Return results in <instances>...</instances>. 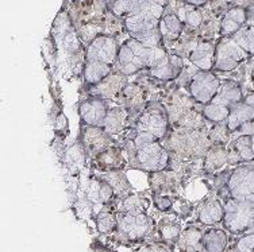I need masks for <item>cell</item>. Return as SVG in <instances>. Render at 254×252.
<instances>
[{"mask_svg":"<svg viewBox=\"0 0 254 252\" xmlns=\"http://www.w3.org/2000/svg\"><path fill=\"white\" fill-rule=\"evenodd\" d=\"M166 54L165 48L161 45L147 46L131 37L119 49L114 68H117V72L123 76H131L141 70L156 68Z\"/></svg>","mask_w":254,"mask_h":252,"instance_id":"obj_1","label":"cell"},{"mask_svg":"<svg viewBox=\"0 0 254 252\" xmlns=\"http://www.w3.org/2000/svg\"><path fill=\"white\" fill-rule=\"evenodd\" d=\"M166 139V149L171 155L181 160L203 159L210 150L212 142L208 136V130H190L183 127H175Z\"/></svg>","mask_w":254,"mask_h":252,"instance_id":"obj_2","label":"cell"},{"mask_svg":"<svg viewBox=\"0 0 254 252\" xmlns=\"http://www.w3.org/2000/svg\"><path fill=\"white\" fill-rule=\"evenodd\" d=\"M242 87L235 80H225L215 97L208 104L201 105V112L210 123H223L227 120L231 108L244 99Z\"/></svg>","mask_w":254,"mask_h":252,"instance_id":"obj_3","label":"cell"},{"mask_svg":"<svg viewBox=\"0 0 254 252\" xmlns=\"http://www.w3.org/2000/svg\"><path fill=\"white\" fill-rule=\"evenodd\" d=\"M156 231V224L146 212L131 213V212H118L117 233L118 240L125 244L141 243L152 236Z\"/></svg>","mask_w":254,"mask_h":252,"instance_id":"obj_4","label":"cell"},{"mask_svg":"<svg viewBox=\"0 0 254 252\" xmlns=\"http://www.w3.org/2000/svg\"><path fill=\"white\" fill-rule=\"evenodd\" d=\"M171 152L161 141L150 142L128 152V167L156 173L171 167Z\"/></svg>","mask_w":254,"mask_h":252,"instance_id":"obj_5","label":"cell"},{"mask_svg":"<svg viewBox=\"0 0 254 252\" xmlns=\"http://www.w3.org/2000/svg\"><path fill=\"white\" fill-rule=\"evenodd\" d=\"M223 227L231 235L240 236L254 224V202L246 200L225 199Z\"/></svg>","mask_w":254,"mask_h":252,"instance_id":"obj_6","label":"cell"},{"mask_svg":"<svg viewBox=\"0 0 254 252\" xmlns=\"http://www.w3.org/2000/svg\"><path fill=\"white\" fill-rule=\"evenodd\" d=\"M227 197L254 202V162L242 163L231 169L226 185Z\"/></svg>","mask_w":254,"mask_h":252,"instance_id":"obj_7","label":"cell"},{"mask_svg":"<svg viewBox=\"0 0 254 252\" xmlns=\"http://www.w3.org/2000/svg\"><path fill=\"white\" fill-rule=\"evenodd\" d=\"M249 59H252V57L235 42L233 37H226L216 45L212 70L223 73L233 72Z\"/></svg>","mask_w":254,"mask_h":252,"instance_id":"obj_8","label":"cell"},{"mask_svg":"<svg viewBox=\"0 0 254 252\" xmlns=\"http://www.w3.org/2000/svg\"><path fill=\"white\" fill-rule=\"evenodd\" d=\"M131 128L138 131L149 132L161 141L168 135V128H169L168 112L165 111V108L160 107L158 104H150L145 111L139 113Z\"/></svg>","mask_w":254,"mask_h":252,"instance_id":"obj_9","label":"cell"},{"mask_svg":"<svg viewBox=\"0 0 254 252\" xmlns=\"http://www.w3.org/2000/svg\"><path fill=\"white\" fill-rule=\"evenodd\" d=\"M220 78L216 76L214 70H197L190 77L188 89L190 97L197 104L205 105L215 97L220 88Z\"/></svg>","mask_w":254,"mask_h":252,"instance_id":"obj_10","label":"cell"},{"mask_svg":"<svg viewBox=\"0 0 254 252\" xmlns=\"http://www.w3.org/2000/svg\"><path fill=\"white\" fill-rule=\"evenodd\" d=\"M119 49L121 46L118 45V41L114 37L96 35L95 38L91 39V42L84 51L85 62L87 61H99V62L115 66Z\"/></svg>","mask_w":254,"mask_h":252,"instance_id":"obj_11","label":"cell"},{"mask_svg":"<svg viewBox=\"0 0 254 252\" xmlns=\"http://www.w3.org/2000/svg\"><path fill=\"white\" fill-rule=\"evenodd\" d=\"M108 105L106 99L99 96H91L80 104L78 113L83 126L103 127L108 113Z\"/></svg>","mask_w":254,"mask_h":252,"instance_id":"obj_12","label":"cell"},{"mask_svg":"<svg viewBox=\"0 0 254 252\" xmlns=\"http://www.w3.org/2000/svg\"><path fill=\"white\" fill-rule=\"evenodd\" d=\"M254 120V92L249 91L245 93L244 99L240 102H237L231 108L230 115L226 120V124L229 127L230 132H234L237 128H240L245 123Z\"/></svg>","mask_w":254,"mask_h":252,"instance_id":"obj_13","label":"cell"},{"mask_svg":"<svg viewBox=\"0 0 254 252\" xmlns=\"http://www.w3.org/2000/svg\"><path fill=\"white\" fill-rule=\"evenodd\" d=\"M83 145L93 156H96L102 151L115 145V141L114 136L110 135L103 127L84 126Z\"/></svg>","mask_w":254,"mask_h":252,"instance_id":"obj_14","label":"cell"},{"mask_svg":"<svg viewBox=\"0 0 254 252\" xmlns=\"http://www.w3.org/2000/svg\"><path fill=\"white\" fill-rule=\"evenodd\" d=\"M248 20H249V7H245V5L230 7L226 10L223 18L220 20V35L223 38L233 37L248 23Z\"/></svg>","mask_w":254,"mask_h":252,"instance_id":"obj_15","label":"cell"},{"mask_svg":"<svg viewBox=\"0 0 254 252\" xmlns=\"http://www.w3.org/2000/svg\"><path fill=\"white\" fill-rule=\"evenodd\" d=\"M216 46L211 41L196 42L188 50V58L197 70H212L215 61Z\"/></svg>","mask_w":254,"mask_h":252,"instance_id":"obj_16","label":"cell"},{"mask_svg":"<svg viewBox=\"0 0 254 252\" xmlns=\"http://www.w3.org/2000/svg\"><path fill=\"white\" fill-rule=\"evenodd\" d=\"M131 116V109L128 107L110 108L103 128L111 136L121 135L127 128L130 130L132 127L131 121H130Z\"/></svg>","mask_w":254,"mask_h":252,"instance_id":"obj_17","label":"cell"},{"mask_svg":"<svg viewBox=\"0 0 254 252\" xmlns=\"http://www.w3.org/2000/svg\"><path fill=\"white\" fill-rule=\"evenodd\" d=\"M225 204L215 196L205 199L197 208V221L201 225H216L223 223Z\"/></svg>","mask_w":254,"mask_h":252,"instance_id":"obj_18","label":"cell"},{"mask_svg":"<svg viewBox=\"0 0 254 252\" xmlns=\"http://www.w3.org/2000/svg\"><path fill=\"white\" fill-rule=\"evenodd\" d=\"M183 68H184L183 57H180L179 54H166L156 68L150 69L149 72L152 77L160 81H172L180 76Z\"/></svg>","mask_w":254,"mask_h":252,"instance_id":"obj_19","label":"cell"},{"mask_svg":"<svg viewBox=\"0 0 254 252\" xmlns=\"http://www.w3.org/2000/svg\"><path fill=\"white\" fill-rule=\"evenodd\" d=\"M180 177L177 171L172 169H165L156 173H149V184L152 186L153 193L172 194L176 193L180 185Z\"/></svg>","mask_w":254,"mask_h":252,"instance_id":"obj_20","label":"cell"},{"mask_svg":"<svg viewBox=\"0 0 254 252\" xmlns=\"http://www.w3.org/2000/svg\"><path fill=\"white\" fill-rule=\"evenodd\" d=\"M95 159V166L98 167L100 171H115V170H122L123 167H126L128 165V162L126 158L123 156V149H121L119 146L114 145L111 147H108L107 150L102 151L100 154L96 156H93Z\"/></svg>","mask_w":254,"mask_h":252,"instance_id":"obj_21","label":"cell"},{"mask_svg":"<svg viewBox=\"0 0 254 252\" xmlns=\"http://www.w3.org/2000/svg\"><path fill=\"white\" fill-rule=\"evenodd\" d=\"M203 233L204 231L196 225H188L181 231L177 247L180 252H205L203 247Z\"/></svg>","mask_w":254,"mask_h":252,"instance_id":"obj_22","label":"cell"},{"mask_svg":"<svg viewBox=\"0 0 254 252\" xmlns=\"http://www.w3.org/2000/svg\"><path fill=\"white\" fill-rule=\"evenodd\" d=\"M229 165L227 146L212 145L203 158V171L207 174H215L220 169Z\"/></svg>","mask_w":254,"mask_h":252,"instance_id":"obj_23","label":"cell"},{"mask_svg":"<svg viewBox=\"0 0 254 252\" xmlns=\"http://www.w3.org/2000/svg\"><path fill=\"white\" fill-rule=\"evenodd\" d=\"M117 72V70H115ZM126 76H123L119 72L111 73L108 77L103 80L102 83H99L98 85H95L92 89V96H99L102 99H113L122 92L123 80Z\"/></svg>","mask_w":254,"mask_h":252,"instance_id":"obj_24","label":"cell"},{"mask_svg":"<svg viewBox=\"0 0 254 252\" xmlns=\"http://www.w3.org/2000/svg\"><path fill=\"white\" fill-rule=\"evenodd\" d=\"M205 252H226L229 248V232L226 229L208 228L203 233Z\"/></svg>","mask_w":254,"mask_h":252,"instance_id":"obj_25","label":"cell"},{"mask_svg":"<svg viewBox=\"0 0 254 252\" xmlns=\"http://www.w3.org/2000/svg\"><path fill=\"white\" fill-rule=\"evenodd\" d=\"M114 72L113 65L99 62V61H87L83 69V78L87 85L95 87Z\"/></svg>","mask_w":254,"mask_h":252,"instance_id":"obj_26","label":"cell"},{"mask_svg":"<svg viewBox=\"0 0 254 252\" xmlns=\"http://www.w3.org/2000/svg\"><path fill=\"white\" fill-rule=\"evenodd\" d=\"M160 33L162 35V41L172 42L180 39V35L184 29V23L180 19V16L175 12H166L160 20Z\"/></svg>","mask_w":254,"mask_h":252,"instance_id":"obj_27","label":"cell"},{"mask_svg":"<svg viewBox=\"0 0 254 252\" xmlns=\"http://www.w3.org/2000/svg\"><path fill=\"white\" fill-rule=\"evenodd\" d=\"M117 214L118 208L113 202L103 205L100 212L96 214V228L103 235H110L117 229Z\"/></svg>","mask_w":254,"mask_h":252,"instance_id":"obj_28","label":"cell"},{"mask_svg":"<svg viewBox=\"0 0 254 252\" xmlns=\"http://www.w3.org/2000/svg\"><path fill=\"white\" fill-rule=\"evenodd\" d=\"M157 231L161 240L171 244H177L183 229H181V224L177 220L172 218V216H165L158 221Z\"/></svg>","mask_w":254,"mask_h":252,"instance_id":"obj_29","label":"cell"},{"mask_svg":"<svg viewBox=\"0 0 254 252\" xmlns=\"http://www.w3.org/2000/svg\"><path fill=\"white\" fill-rule=\"evenodd\" d=\"M103 180H106L108 184L113 186L115 196L119 199H125L126 196L131 194V186L128 184L126 174L122 170H115V171H107L106 174L102 175Z\"/></svg>","mask_w":254,"mask_h":252,"instance_id":"obj_30","label":"cell"},{"mask_svg":"<svg viewBox=\"0 0 254 252\" xmlns=\"http://www.w3.org/2000/svg\"><path fill=\"white\" fill-rule=\"evenodd\" d=\"M149 206H150V199L145 197V194L131 193L122 199L121 206H118V212L143 213L147 212Z\"/></svg>","mask_w":254,"mask_h":252,"instance_id":"obj_31","label":"cell"},{"mask_svg":"<svg viewBox=\"0 0 254 252\" xmlns=\"http://www.w3.org/2000/svg\"><path fill=\"white\" fill-rule=\"evenodd\" d=\"M208 136H210L212 145H229L230 139H231V132H230L229 127L223 123H214V127L208 130Z\"/></svg>","mask_w":254,"mask_h":252,"instance_id":"obj_32","label":"cell"},{"mask_svg":"<svg viewBox=\"0 0 254 252\" xmlns=\"http://www.w3.org/2000/svg\"><path fill=\"white\" fill-rule=\"evenodd\" d=\"M152 199L153 204L156 205V208L161 212H169L175 202V199L172 197V194L153 193Z\"/></svg>","mask_w":254,"mask_h":252,"instance_id":"obj_33","label":"cell"},{"mask_svg":"<svg viewBox=\"0 0 254 252\" xmlns=\"http://www.w3.org/2000/svg\"><path fill=\"white\" fill-rule=\"evenodd\" d=\"M244 135H254V120L249 121V123H245L240 128H237L234 132H231V138L235 136H244Z\"/></svg>","mask_w":254,"mask_h":252,"instance_id":"obj_34","label":"cell"},{"mask_svg":"<svg viewBox=\"0 0 254 252\" xmlns=\"http://www.w3.org/2000/svg\"><path fill=\"white\" fill-rule=\"evenodd\" d=\"M181 1L192 7H199V8L208 3V0H181Z\"/></svg>","mask_w":254,"mask_h":252,"instance_id":"obj_35","label":"cell"},{"mask_svg":"<svg viewBox=\"0 0 254 252\" xmlns=\"http://www.w3.org/2000/svg\"><path fill=\"white\" fill-rule=\"evenodd\" d=\"M249 80H250V85H252V91L254 92V66L252 68V70H250Z\"/></svg>","mask_w":254,"mask_h":252,"instance_id":"obj_36","label":"cell"},{"mask_svg":"<svg viewBox=\"0 0 254 252\" xmlns=\"http://www.w3.org/2000/svg\"><path fill=\"white\" fill-rule=\"evenodd\" d=\"M252 147H253V152H254V135H252Z\"/></svg>","mask_w":254,"mask_h":252,"instance_id":"obj_37","label":"cell"}]
</instances>
